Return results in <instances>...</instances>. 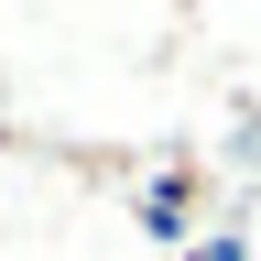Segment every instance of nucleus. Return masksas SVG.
Returning <instances> with one entry per match:
<instances>
[{
	"label": "nucleus",
	"instance_id": "f257e3e1",
	"mask_svg": "<svg viewBox=\"0 0 261 261\" xmlns=\"http://www.w3.org/2000/svg\"><path fill=\"white\" fill-rule=\"evenodd\" d=\"M142 207H152V228H163V240H185V228L218 207V163H207V152H174V163L142 185Z\"/></svg>",
	"mask_w": 261,
	"mask_h": 261
}]
</instances>
